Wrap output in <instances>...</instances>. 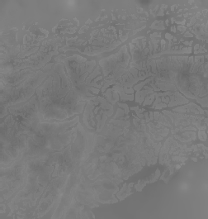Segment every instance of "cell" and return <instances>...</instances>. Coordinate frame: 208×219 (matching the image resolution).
I'll return each instance as SVG.
<instances>
[{
  "label": "cell",
  "mask_w": 208,
  "mask_h": 219,
  "mask_svg": "<svg viewBox=\"0 0 208 219\" xmlns=\"http://www.w3.org/2000/svg\"><path fill=\"white\" fill-rule=\"evenodd\" d=\"M153 90L154 89H150L149 87H145V90H142V91H137V93H136V96H135V101L139 103H142L143 101L144 97L148 94V93H152Z\"/></svg>",
  "instance_id": "cell-1"
},
{
  "label": "cell",
  "mask_w": 208,
  "mask_h": 219,
  "mask_svg": "<svg viewBox=\"0 0 208 219\" xmlns=\"http://www.w3.org/2000/svg\"><path fill=\"white\" fill-rule=\"evenodd\" d=\"M154 93H153L151 94L150 96H148V97H146L145 98V102H144V105H148V104H150V103H152V101L154 100Z\"/></svg>",
  "instance_id": "cell-2"
}]
</instances>
